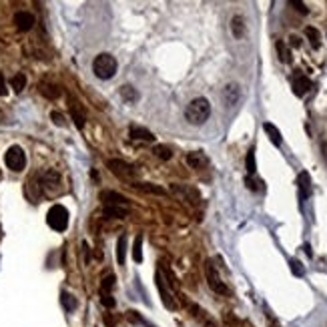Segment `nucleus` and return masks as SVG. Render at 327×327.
<instances>
[{"label":"nucleus","instance_id":"nucleus-1","mask_svg":"<svg viewBox=\"0 0 327 327\" xmlns=\"http://www.w3.org/2000/svg\"><path fill=\"white\" fill-rule=\"evenodd\" d=\"M209 117H211V103L203 96L193 98L185 109V119L191 124H203Z\"/></svg>","mask_w":327,"mask_h":327},{"label":"nucleus","instance_id":"nucleus-2","mask_svg":"<svg viewBox=\"0 0 327 327\" xmlns=\"http://www.w3.org/2000/svg\"><path fill=\"white\" fill-rule=\"evenodd\" d=\"M117 68H119L117 59L111 57V55H107V53H105V55H98V57L94 59V62H92V72L96 74L100 81L113 79L115 74H117Z\"/></svg>","mask_w":327,"mask_h":327},{"label":"nucleus","instance_id":"nucleus-3","mask_svg":"<svg viewBox=\"0 0 327 327\" xmlns=\"http://www.w3.org/2000/svg\"><path fill=\"white\" fill-rule=\"evenodd\" d=\"M46 223L50 229L55 231H64L68 227V211L62 205H53L46 215Z\"/></svg>","mask_w":327,"mask_h":327},{"label":"nucleus","instance_id":"nucleus-4","mask_svg":"<svg viewBox=\"0 0 327 327\" xmlns=\"http://www.w3.org/2000/svg\"><path fill=\"white\" fill-rule=\"evenodd\" d=\"M107 167L111 169V173L115 175V177H119V179H122V181H131V183H135L137 169H135L133 165L124 163V161H120V159H111V161L107 163Z\"/></svg>","mask_w":327,"mask_h":327},{"label":"nucleus","instance_id":"nucleus-5","mask_svg":"<svg viewBox=\"0 0 327 327\" xmlns=\"http://www.w3.org/2000/svg\"><path fill=\"white\" fill-rule=\"evenodd\" d=\"M4 163L10 171L14 173H20L24 169V165H27V155H24V150L18 147V145H12L8 150H6V155H4Z\"/></svg>","mask_w":327,"mask_h":327},{"label":"nucleus","instance_id":"nucleus-6","mask_svg":"<svg viewBox=\"0 0 327 327\" xmlns=\"http://www.w3.org/2000/svg\"><path fill=\"white\" fill-rule=\"evenodd\" d=\"M205 275H207V283H209V287H211L215 293H221V295H227V293H229L227 285H225V283L221 281L219 273L215 271V265H213L211 261L205 263Z\"/></svg>","mask_w":327,"mask_h":327},{"label":"nucleus","instance_id":"nucleus-7","mask_svg":"<svg viewBox=\"0 0 327 327\" xmlns=\"http://www.w3.org/2000/svg\"><path fill=\"white\" fill-rule=\"evenodd\" d=\"M100 199H103L105 207L107 205H113V207H127L129 209V199L122 197L120 193H115V191H103L100 193Z\"/></svg>","mask_w":327,"mask_h":327},{"label":"nucleus","instance_id":"nucleus-8","mask_svg":"<svg viewBox=\"0 0 327 327\" xmlns=\"http://www.w3.org/2000/svg\"><path fill=\"white\" fill-rule=\"evenodd\" d=\"M239 98H241V89H239V85L229 83L227 87L223 89V103L227 105L229 109H231V107H235V105L239 103Z\"/></svg>","mask_w":327,"mask_h":327},{"label":"nucleus","instance_id":"nucleus-9","mask_svg":"<svg viewBox=\"0 0 327 327\" xmlns=\"http://www.w3.org/2000/svg\"><path fill=\"white\" fill-rule=\"evenodd\" d=\"M14 24H16V29H18V30L27 32V30H30V29L34 27V16H32L30 12L20 10V12L14 14Z\"/></svg>","mask_w":327,"mask_h":327},{"label":"nucleus","instance_id":"nucleus-10","mask_svg":"<svg viewBox=\"0 0 327 327\" xmlns=\"http://www.w3.org/2000/svg\"><path fill=\"white\" fill-rule=\"evenodd\" d=\"M59 183H60V177H59V173L57 171H46L44 175H42V179H40V189L44 187L46 191H57V187H59Z\"/></svg>","mask_w":327,"mask_h":327},{"label":"nucleus","instance_id":"nucleus-11","mask_svg":"<svg viewBox=\"0 0 327 327\" xmlns=\"http://www.w3.org/2000/svg\"><path fill=\"white\" fill-rule=\"evenodd\" d=\"M311 81L307 79V77H303V74H299V77H295L293 79V92L297 94V96H305L309 90H311Z\"/></svg>","mask_w":327,"mask_h":327},{"label":"nucleus","instance_id":"nucleus-12","mask_svg":"<svg viewBox=\"0 0 327 327\" xmlns=\"http://www.w3.org/2000/svg\"><path fill=\"white\" fill-rule=\"evenodd\" d=\"M297 185H299V195L301 199H307L311 195V179H309V173H299L297 177Z\"/></svg>","mask_w":327,"mask_h":327},{"label":"nucleus","instance_id":"nucleus-13","mask_svg":"<svg viewBox=\"0 0 327 327\" xmlns=\"http://www.w3.org/2000/svg\"><path fill=\"white\" fill-rule=\"evenodd\" d=\"M187 163L193 167V169H203L207 165V157L201 153V150H195V153H189L187 155Z\"/></svg>","mask_w":327,"mask_h":327},{"label":"nucleus","instance_id":"nucleus-14","mask_svg":"<svg viewBox=\"0 0 327 327\" xmlns=\"http://www.w3.org/2000/svg\"><path fill=\"white\" fill-rule=\"evenodd\" d=\"M231 30H233V36H235V38H243V36H245L247 27H245L243 16H233V18H231Z\"/></svg>","mask_w":327,"mask_h":327},{"label":"nucleus","instance_id":"nucleus-15","mask_svg":"<svg viewBox=\"0 0 327 327\" xmlns=\"http://www.w3.org/2000/svg\"><path fill=\"white\" fill-rule=\"evenodd\" d=\"M263 131L267 133L269 141H271L275 147H279V145H281V133H279V129L275 127V124H271V122H265V124H263Z\"/></svg>","mask_w":327,"mask_h":327},{"label":"nucleus","instance_id":"nucleus-16","mask_svg":"<svg viewBox=\"0 0 327 327\" xmlns=\"http://www.w3.org/2000/svg\"><path fill=\"white\" fill-rule=\"evenodd\" d=\"M133 187L139 189V191H143V193H150V195H167L165 189H161V187H157L153 183H139V181H135Z\"/></svg>","mask_w":327,"mask_h":327},{"label":"nucleus","instance_id":"nucleus-17","mask_svg":"<svg viewBox=\"0 0 327 327\" xmlns=\"http://www.w3.org/2000/svg\"><path fill=\"white\" fill-rule=\"evenodd\" d=\"M105 215L111 217V219H124L129 215V209L127 207H113V205H107L105 207Z\"/></svg>","mask_w":327,"mask_h":327},{"label":"nucleus","instance_id":"nucleus-18","mask_svg":"<svg viewBox=\"0 0 327 327\" xmlns=\"http://www.w3.org/2000/svg\"><path fill=\"white\" fill-rule=\"evenodd\" d=\"M131 137L141 139V141H155V135L149 129H143V127H131Z\"/></svg>","mask_w":327,"mask_h":327},{"label":"nucleus","instance_id":"nucleus-19","mask_svg":"<svg viewBox=\"0 0 327 327\" xmlns=\"http://www.w3.org/2000/svg\"><path fill=\"white\" fill-rule=\"evenodd\" d=\"M10 85H12V89L16 92H22L24 89H27V74H22V72L14 74V77L10 79Z\"/></svg>","mask_w":327,"mask_h":327},{"label":"nucleus","instance_id":"nucleus-20","mask_svg":"<svg viewBox=\"0 0 327 327\" xmlns=\"http://www.w3.org/2000/svg\"><path fill=\"white\" fill-rule=\"evenodd\" d=\"M120 96L127 100V103H135V100H139V92L131 87V85H124L120 87Z\"/></svg>","mask_w":327,"mask_h":327},{"label":"nucleus","instance_id":"nucleus-21","mask_svg":"<svg viewBox=\"0 0 327 327\" xmlns=\"http://www.w3.org/2000/svg\"><path fill=\"white\" fill-rule=\"evenodd\" d=\"M153 153H155V157H159L161 161H169V159L173 157V150H171L167 145H157V147L153 149Z\"/></svg>","mask_w":327,"mask_h":327},{"label":"nucleus","instance_id":"nucleus-22","mask_svg":"<svg viewBox=\"0 0 327 327\" xmlns=\"http://www.w3.org/2000/svg\"><path fill=\"white\" fill-rule=\"evenodd\" d=\"M60 303H62V307L66 311H74V309H77V299H74L70 293H66V291L60 295Z\"/></svg>","mask_w":327,"mask_h":327},{"label":"nucleus","instance_id":"nucleus-23","mask_svg":"<svg viewBox=\"0 0 327 327\" xmlns=\"http://www.w3.org/2000/svg\"><path fill=\"white\" fill-rule=\"evenodd\" d=\"M70 115H72L74 122H77V127L83 129V127H85V115L79 111V105H77V103H72V105H70Z\"/></svg>","mask_w":327,"mask_h":327},{"label":"nucleus","instance_id":"nucleus-24","mask_svg":"<svg viewBox=\"0 0 327 327\" xmlns=\"http://www.w3.org/2000/svg\"><path fill=\"white\" fill-rule=\"evenodd\" d=\"M124 249H127V237H119V243H117V261L119 265H124Z\"/></svg>","mask_w":327,"mask_h":327},{"label":"nucleus","instance_id":"nucleus-25","mask_svg":"<svg viewBox=\"0 0 327 327\" xmlns=\"http://www.w3.org/2000/svg\"><path fill=\"white\" fill-rule=\"evenodd\" d=\"M277 53H279V59H281V62H291V53H289V48H287V44L283 42V40H277Z\"/></svg>","mask_w":327,"mask_h":327},{"label":"nucleus","instance_id":"nucleus-26","mask_svg":"<svg viewBox=\"0 0 327 327\" xmlns=\"http://www.w3.org/2000/svg\"><path fill=\"white\" fill-rule=\"evenodd\" d=\"M305 34H307L311 46H313V48H319V38H321V36H319V30L313 29V27H307V29H305Z\"/></svg>","mask_w":327,"mask_h":327},{"label":"nucleus","instance_id":"nucleus-27","mask_svg":"<svg viewBox=\"0 0 327 327\" xmlns=\"http://www.w3.org/2000/svg\"><path fill=\"white\" fill-rule=\"evenodd\" d=\"M40 92H42L44 96H48V98H57V96L60 94L59 87H55V85H40Z\"/></svg>","mask_w":327,"mask_h":327},{"label":"nucleus","instance_id":"nucleus-28","mask_svg":"<svg viewBox=\"0 0 327 327\" xmlns=\"http://www.w3.org/2000/svg\"><path fill=\"white\" fill-rule=\"evenodd\" d=\"M247 171H249V175H255V171H257V165H255V150L251 149L249 153H247Z\"/></svg>","mask_w":327,"mask_h":327},{"label":"nucleus","instance_id":"nucleus-29","mask_svg":"<svg viewBox=\"0 0 327 327\" xmlns=\"http://www.w3.org/2000/svg\"><path fill=\"white\" fill-rule=\"evenodd\" d=\"M141 247H143V239H141V235H139L137 241H135V249H133V257H135V261H143V251H141Z\"/></svg>","mask_w":327,"mask_h":327},{"label":"nucleus","instance_id":"nucleus-30","mask_svg":"<svg viewBox=\"0 0 327 327\" xmlns=\"http://www.w3.org/2000/svg\"><path fill=\"white\" fill-rule=\"evenodd\" d=\"M50 119H53V122L59 124V127H64V124H66V122H64V117H62L59 111H53V113H50Z\"/></svg>","mask_w":327,"mask_h":327},{"label":"nucleus","instance_id":"nucleus-31","mask_svg":"<svg viewBox=\"0 0 327 327\" xmlns=\"http://www.w3.org/2000/svg\"><path fill=\"white\" fill-rule=\"evenodd\" d=\"M289 4L295 6V10H299L301 14H307V12H309V8H307L303 2H299V0H289Z\"/></svg>","mask_w":327,"mask_h":327},{"label":"nucleus","instance_id":"nucleus-32","mask_svg":"<svg viewBox=\"0 0 327 327\" xmlns=\"http://www.w3.org/2000/svg\"><path fill=\"white\" fill-rule=\"evenodd\" d=\"M113 285H115V277H113V275L105 277V279H103V293L111 291V289H113Z\"/></svg>","mask_w":327,"mask_h":327},{"label":"nucleus","instance_id":"nucleus-33","mask_svg":"<svg viewBox=\"0 0 327 327\" xmlns=\"http://www.w3.org/2000/svg\"><path fill=\"white\" fill-rule=\"evenodd\" d=\"M291 269H293L295 275H303V273H305L303 267H301V263H299L297 259H291Z\"/></svg>","mask_w":327,"mask_h":327},{"label":"nucleus","instance_id":"nucleus-34","mask_svg":"<svg viewBox=\"0 0 327 327\" xmlns=\"http://www.w3.org/2000/svg\"><path fill=\"white\" fill-rule=\"evenodd\" d=\"M103 305H107L109 309L115 307V299L111 297V293H103Z\"/></svg>","mask_w":327,"mask_h":327},{"label":"nucleus","instance_id":"nucleus-35","mask_svg":"<svg viewBox=\"0 0 327 327\" xmlns=\"http://www.w3.org/2000/svg\"><path fill=\"white\" fill-rule=\"evenodd\" d=\"M259 185H261L259 181H253V179H251V177H247V187H249L251 191H259V189H261Z\"/></svg>","mask_w":327,"mask_h":327},{"label":"nucleus","instance_id":"nucleus-36","mask_svg":"<svg viewBox=\"0 0 327 327\" xmlns=\"http://www.w3.org/2000/svg\"><path fill=\"white\" fill-rule=\"evenodd\" d=\"M8 92V89H6V81H4V77H2V72H0V96H4Z\"/></svg>","mask_w":327,"mask_h":327},{"label":"nucleus","instance_id":"nucleus-37","mask_svg":"<svg viewBox=\"0 0 327 327\" xmlns=\"http://www.w3.org/2000/svg\"><path fill=\"white\" fill-rule=\"evenodd\" d=\"M291 44H293V46H299L301 42H299V38H297V36H291Z\"/></svg>","mask_w":327,"mask_h":327}]
</instances>
